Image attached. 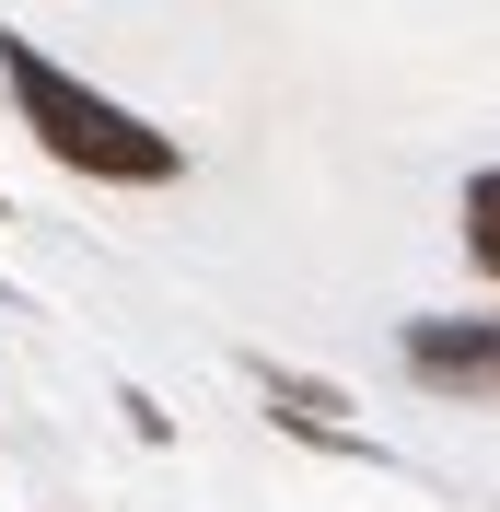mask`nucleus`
Masks as SVG:
<instances>
[{"instance_id":"nucleus-1","label":"nucleus","mask_w":500,"mask_h":512,"mask_svg":"<svg viewBox=\"0 0 500 512\" xmlns=\"http://www.w3.org/2000/svg\"><path fill=\"white\" fill-rule=\"evenodd\" d=\"M0 82H12L24 128L70 163V175H105V187H163V175L187 163L152 117H128V105H105L94 82H70V70L35 47V35H0Z\"/></svg>"},{"instance_id":"nucleus-4","label":"nucleus","mask_w":500,"mask_h":512,"mask_svg":"<svg viewBox=\"0 0 500 512\" xmlns=\"http://www.w3.org/2000/svg\"><path fill=\"white\" fill-rule=\"evenodd\" d=\"M489 384H500V361H489Z\"/></svg>"},{"instance_id":"nucleus-3","label":"nucleus","mask_w":500,"mask_h":512,"mask_svg":"<svg viewBox=\"0 0 500 512\" xmlns=\"http://www.w3.org/2000/svg\"><path fill=\"white\" fill-rule=\"evenodd\" d=\"M466 256L500 280V175H466Z\"/></svg>"},{"instance_id":"nucleus-2","label":"nucleus","mask_w":500,"mask_h":512,"mask_svg":"<svg viewBox=\"0 0 500 512\" xmlns=\"http://www.w3.org/2000/svg\"><path fill=\"white\" fill-rule=\"evenodd\" d=\"M500 361V326H407V373H431V384H489Z\"/></svg>"}]
</instances>
